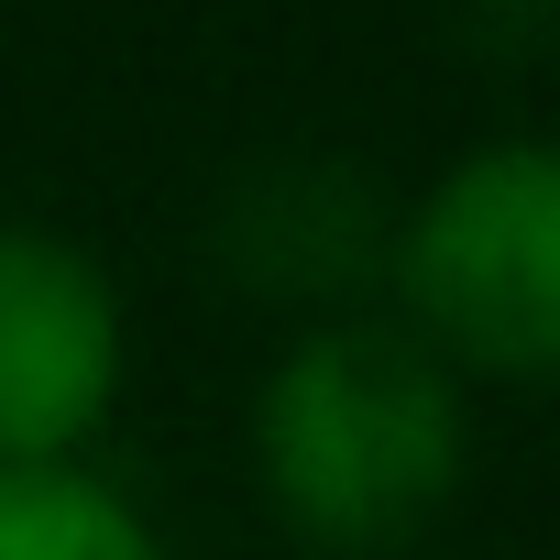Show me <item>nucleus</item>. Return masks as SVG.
<instances>
[{"label": "nucleus", "instance_id": "obj_1", "mask_svg": "<svg viewBox=\"0 0 560 560\" xmlns=\"http://www.w3.org/2000/svg\"><path fill=\"white\" fill-rule=\"evenodd\" d=\"M242 451L287 538L330 560H385L462 505L472 385L396 308H341L275 341L242 407Z\"/></svg>", "mask_w": 560, "mask_h": 560}, {"label": "nucleus", "instance_id": "obj_2", "mask_svg": "<svg viewBox=\"0 0 560 560\" xmlns=\"http://www.w3.org/2000/svg\"><path fill=\"white\" fill-rule=\"evenodd\" d=\"M385 298L462 385H560V132L462 143L396 209Z\"/></svg>", "mask_w": 560, "mask_h": 560}, {"label": "nucleus", "instance_id": "obj_3", "mask_svg": "<svg viewBox=\"0 0 560 560\" xmlns=\"http://www.w3.org/2000/svg\"><path fill=\"white\" fill-rule=\"evenodd\" d=\"M132 385V319L89 242L56 220H0V472L89 462Z\"/></svg>", "mask_w": 560, "mask_h": 560}, {"label": "nucleus", "instance_id": "obj_4", "mask_svg": "<svg viewBox=\"0 0 560 560\" xmlns=\"http://www.w3.org/2000/svg\"><path fill=\"white\" fill-rule=\"evenodd\" d=\"M385 242H396V198L352 154H319V143L253 154L209 198V264L242 298L287 308L298 330L341 319V308H363L385 287Z\"/></svg>", "mask_w": 560, "mask_h": 560}, {"label": "nucleus", "instance_id": "obj_5", "mask_svg": "<svg viewBox=\"0 0 560 560\" xmlns=\"http://www.w3.org/2000/svg\"><path fill=\"white\" fill-rule=\"evenodd\" d=\"M0 560H176L143 494H121L100 462H34L0 472Z\"/></svg>", "mask_w": 560, "mask_h": 560}, {"label": "nucleus", "instance_id": "obj_6", "mask_svg": "<svg viewBox=\"0 0 560 560\" xmlns=\"http://www.w3.org/2000/svg\"><path fill=\"white\" fill-rule=\"evenodd\" d=\"M440 23L472 67H538L560 56V0H440Z\"/></svg>", "mask_w": 560, "mask_h": 560}]
</instances>
